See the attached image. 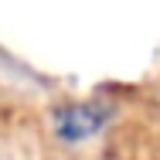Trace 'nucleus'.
Wrapping results in <instances>:
<instances>
[{
  "label": "nucleus",
  "instance_id": "obj_1",
  "mask_svg": "<svg viewBox=\"0 0 160 160\" xmlns=\"http://www.w3.org/2000/svg\"><path fill=\"white\" fill-rule=\"evenodd\" d=\"M109 112L112 109L102 102H65L55 109V133L68 143L89 140L109 123Z\"/></svg>",
  "mask_w": 160,
  "mask_h": 160
}]
</instances>
